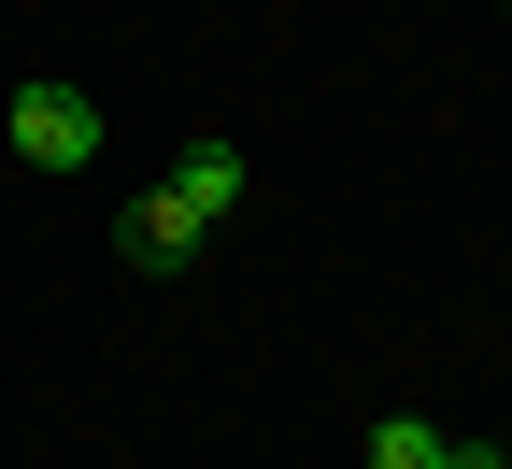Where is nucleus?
<instances>
[{
	"label": "nucleus",
	"mask_w": 512,
	"mask_h": 469,
	"mask_svg": "<svg viewBox=\"0 0 512 469\" xmlns=\"http://www.w3.org/2000/svg\"><path fill=\"white\" fill-rule=\"evenodd\" d=\"M0 128H15V157H29V171H86V157H100L86 86H57V72H43V86H15V114H0Z\"/></svg>",
	"instance_id": "f257e3e1"
},
{
	"label": "nucleus",
	"mask_w": 512,
	"mask_h": 469,
	"mask_svg": "<svg viewBox=\"0 0 512 469\" xmlns=\"http://www.w3.org/2000/svg\"><path fill=\"white\" fill-rule=\"evenodd\" d=\"M441 469H512V455L498 441H441Z\"/></svg>",
	"instance_id": "39448f33"
},
{
	"label": "nucleus",
	"mask_w": 512,
	"mask_h": 469,
	"mask_svg": "<svg viewBox=\"0 0 512 469\" xmlns=\"http://www.w3.org/2000/svg\"><path fill=\"white\" fill-rule=\"evenodd\" d=\"M114 256H128V271H185V256H200V214H185L171 185H143V199L114 214Z\"/></svg>",
	"instance_id": "f03ea898"
},
{
	"label": "nucleus",
	"mask_w": 512,
	"mask_h": 469,
	"mask_svg": "<svg viewBox=\"0 0 512 469\" xmlns=\"http://www.w3.org/2000/svg\"><path fill=\"white\" fill-rule=\"evenodd\" d=\"M370 469H441V427H427V413H384V427H370Z\"/></svg>",
	"instance_id": "20e7f679"
},
{
	"label": "nucleus",
	"mask_w": 512,
	"mask_h": 469,
	"mask_svg": "<svg viewBox=\"0 0 512 469\" xmlns=\"http://www.w3.org/2000/svg\"><path fill=\"white\" fill-rule=\"evenodd\" d=\"M171 199H185L200 228H214V214H242V143H185V157H171Z\"/></svg>",
	"instance_id": "7ed1b4c3"
}]
</instances>
